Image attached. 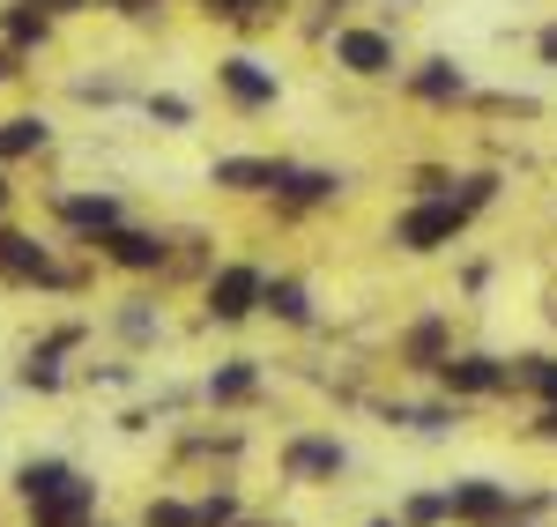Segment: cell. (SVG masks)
<instances>
[{"label":"cell","instance_id":"6da1fadb","mask_svg":"<svg viewBox=\"0 0 557 527\" xmlns=\"http://www.w3.org/2000/svg\"><path fill=\"white\" fill-rule=\"evenodd\" d=\"M0 283H38V290H60V283H67V267L52 261L30 230H8V223H0Z\"/></svg>","mask_w":557,"mask_h":527},{"label":"cell","instance_id":"7a4b0ae2","mask_svg":"<svg viewBox=\"0 0 557 527\" xmlns=\"http://www.w3.org/2000/svg\"><path fill=\"white\" fill-rule=\"evenodd\" d=\"M461 223H469V201H431L417 216H401V246H409V253H431V246H446Z\"/></svg>","mask_w":557,"mask_h":527},{"label":"cell","instance_id":"3957f363","mask_svg":"<svg viewBox=\"0 0 557 527\" xmlns=\"http://www.w3.org/2000/svg\"><path fill=\"white\" fill-rule=\"evenodd\" d=\"M97 246H104V261L134 267V275H149V267H164V261H172V246H164L157 230H127V223H112V230H104Z\"/></svg>","mask_w":557,"mask_h":527},{"label":"cell","instance_id":"277c9868","mask_svg":"<svg viewBox=\"0 0 557 527\" xmlns=\"http://www.w3.org/2000/svg\"><path fill=\"white\" fill-rule=\"evenodd\" d=\"M52 216L67 223L75 238H89V246H97V238L120 223V201H112V193H60V201H52Z\"/></svg>","mask_w":557,"mask_h":527},{"label":"cell","instance_id":"5b68a950","mask_svg":"<svg viewBox=\"0 0 557 527\" xmlns=\"http://www.w3.org/2000/svg\"><path fill=\"white\" fill-rule=\"evenodd\" d=\"M253 305H260V267H223L209 283V319H223V327L246 319Z\"/></svg>","mask_w":557,"mask_h":527},{"label":"cell","instance_id":"8992f818","mask_svg":"<svg viewBox=\"0 0 557 527\" xmlns=\"http://www.w3.org/2000/svg\"><path fill=\"white\" fill-rule=\"evenodd\" d=\"M215 83H223V97H231V104H246V112L275 104V75H268L260 60H246V52H238V60H223V67H215Z\"/></svg>","mask_w":557,"mask_h":527},{"label":"cell","instance_id":"52a82bcc","mask_svg":"<svg viewBox=\"0 0 557 527\" xmlns=\"http://www.w3.org/2000/svg\"><path fill=\"white\" fill-rule=\"evenodd\" d=\"M0 45L45 52V45H52V15H45L38 0H8V8H0Z\"/></svg>","mask_w":557,"mask_h":527},{"label":"cell","instance_id":"ba28073f","mask_svg":"<svg viewBox=\"0 0 557 527\" xmlns=\"http://www.w3.org/2000/svg\"><path fill=\"white\" fill-rule=\"evenodd\" d=\"M45 149H52V127H45L38 112L0 120V172H8V164H23V156H45Z\"/></svg>","mask_w":557,"mask_h":527},{"label":"cell","instance_id":"9c48e42d","mask_svg":"<svg viewBox=\"0 0 557 527\" xmlns=\"http://www.w3.org/2000/svg\"><path fill=\"white\" fill-rule=\"evenodd\" d=\"M30 513H38V527H83V513H89V484H83V476H67L60 490H45Z\"/></svg>","mask_w":557,"mask_h":527},{"label":"cell","instance_id":"30bf717a","mask_svg":"<svg viewBox=\"0 0 557 527\" xmlns=\"http://www.w3.org/2000/svg\"><path fill=\"white\" fill-rule=\"evenodd\" d=\"M335 52H343V67H357V75H386V67H394V45H386L380 30H343Z\"/></svg>","mask_w":557,"mask_h":527},{"label":"cell","instance_id":"8fae6325","mask_svg":"<svg viewBox=\"0 0 557 527\" xmlns=\"http://www.w3.org/2000/svg\"><path fill=\"white\" fill-rule=\"evenodd\" d=\"M438 372H446V387H461V394H491V387L506 379V372H498L491 356H446Z\"/></svg>","mask_w":557,"mask_h":527},{"label":"cell","instance_id":"7c38bea8","mask_svg":"<svg viewBox=\"0 0 557 527\" xmlns=\"http://www.w3.org/2000/svg\"><path fill=\"white\" fill-rule=\"evenodd\" d=\"M215 186L260 193V186H275V164H268V156H223V164H215Z\"/></svg>","mask_w":557,"mask_h":527},{"label":"cell","instance_id":"4fadbf2b","mask_svg":"<svg viewBox=\"0 0 557 527\" xmlns=\"http://www.w3.org/2000/svg\"><path fill=\"white\" fill-rule=\"evenodd\" d=\"M446 513H461V520H498V513H506V490H491V484H461L454 498H446Z\"/></svg>","mask_w":557,"mask_h":527},{"label":"cell","instance_id":"5bb4252c","mask_svg":"<svg viewBox=\"0 0 557 527\" xmlns=\"http://www.w3.org/2000/svg\"><path fill=\"white\" fill-rule=\"evenodd\" d=\"M67 476H75L67 461H23V476H15V490H23V498L38 505L45 490H60V484H67Z\"/></svg>","mask_w":557,"mask_h":527},{"label":"cell","instance_id":"9a60e30c","mask_svg":"<svg viewBox=\"0 0 557 527\" xmlns=\"http://www.w3.org/2000/svg\"><path fill=\"white\" fill-rule=\"evenodd\" d=\"M290 468H298V476H327V468H343V446L305 439V446H290Z\"/></svg>","mask_w":557,"mask_h":527},{"label":"cell","instance_id":"2e32d148","mask_svg":"<svg viewBox=\"0 0 557 527\" xmlns=\"http://www.w3.org/2000/svg\"><path fill=\"white\" fill-rule=\"evenodd\" d=\"M260 298H268V312H283V319H312V305H305V283H260Z\"/></svg>","mask_w":557,"mask_h":527},{"label":"cell","instance_id":"e0dca14e","mask_svg":"<svg viewBox=\"0 0 557 527\" xmlns=\"http://www.w3.org/2000/svg\"><path fill=\"white\" fill-rule=\"evenodd\" d=\"M417 97H431V104H446V97H461V75H454L446 60H431L424 75H417Z\"/></svg>","mask_w":557,"mask_h":527},{"label":"cell","instance_id":"ac0fdd59","mask_svg":"<svg viewBox=\"0 0 557 527\" xmlns=\"http://www.w3.org/2000/svg\"><path fill=\"white\" fill-rule=\"evenodd\" d=\"M209 394H215V401L253 394V364H231V372H215V379H209Z\"/></svg>","mask_w":557,"mask_h":527},{"label":"cell","instance_id":"d6986e66","mask_svg":"<svg viewBox=\"0 0 557 527\" xmlns=\"http://www.w3.org/2000/svg\"><path fill=\"white\" fill-rule=\"evenodd\" d=\"M149 120H164V127H186V120H194V104H186V97H149Z\"/></svg>","mask_w":557,"mask_h":527},{"label":"cell","instance_id":"ffe728a7","mask_svg":"<svg viewBox=\"0 0 557 527\" xmlns=\"http://www.w3.org/2000/svg\"><path fill=\"white\" fill-rule=\"evenodd\" d=\"M149 527H201V513H186V505H149Z\"/></svg>","mask_w":557,"mask_h":527},{"label":"cell","instance_id":"44dd1931","mask_svg":"<svg viewBox=\"0 0 557 527\" xmlns=\"http://www.w3.org/2000/svg\"><path fill=\"white\" fill-rule=\"evenodd\" d=\"M520 379H528V387H543V394H557V364H528Z\"/></svg>","mask_w":557,"mask_h":527},{"label":"cell","instance_id":"7402d4cb","mask_svg":"<svg viewBox=\"0 0 557 527\" xmlns=\"http://www.w3.org/2000/svg\"><path fill=\"white\" fill-rule=\"evenodd\" d=\"M15 75H23V52H15V45H0V89L15 83Z\"/></svg>","mask_w":557,"mask_h":527},{"label":"cell","instance_id":"603a6c76","mask_svg":"<svg viewBox=\"0 0 557 527\" xmlns=\"http://www.w3.org/2000/svg\"><path fill=\"white\" fill-rule=\"evenodd\" d=\"M112 15H149V8H164V0H104Z\"/></svg>","mask_w":557,"mask_h":527},{"label":"cell","instance_id":"cb8c5ba5","mask_svg":"<svg viewBox=\"0 0 557 527\" xmlns=\"http://www.w3.org/2000/svg\"><path fill=\"white\" fill-rule=\"evenodd\" d=\"M45 15H75V8H89V0H38Z\"/></svg>","mask_w":557,"mask_h":527},{"label":"cell","instance_id":"d4e9b609","mask_svg":"<svg viewBox=\"0 0 557 527\" xmlns=\"http://www.w3.org/2000/svg\"><path fill=\"white\" fill-rule=\"evenodd\" d=\"M8 193H15V186H8V172H0V216H8Z\"/></svg>","mask_w":557,"mask_h":527},{"label":"cell","instance_id":"484cf974","mask_svg":"<svg viewBox=\"0 0 557 527\" xmlns=\"http://www.w3.org/2000/svg\"><path fill=\"white\" fill-rule=\"evenodd\" d=\"M543 431H550V439H557V409H550V416H543Z\"/></svg>","mask_w":557,"mask_h":527},{"label":"cell","instance_id":"4316f807","mask_svg":"<svg viewBox=\"0 0 557 527\" xmlns=\"http://www.w3.org/2000/svg\"><path fill=\"white\" fill-rule=\"evenodd\" d=\"M372 527H394V520H372Z\"/></svg>","mask_w":557,"mask_h":527}]
</instances>
